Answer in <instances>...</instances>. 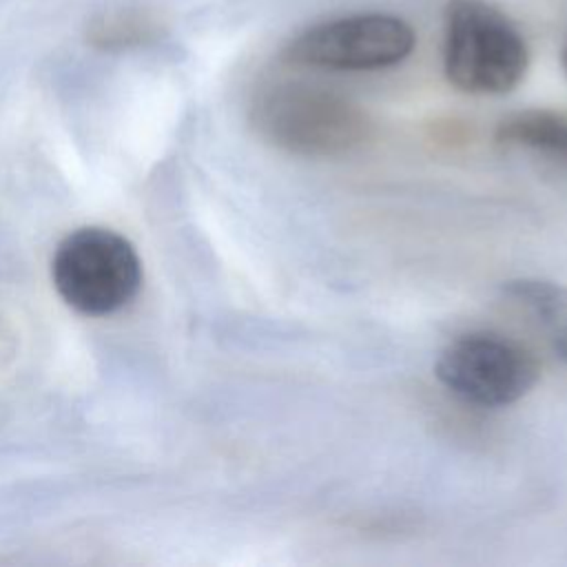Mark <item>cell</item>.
I'll list each match as a JSON object with an SVG mask.
<instances>
[{
	"instance_id": "6da1fadb",
	"label": "cell",
	"mask_w": 567,
	"mask_h": 567,
	"mask_svg": "<svg viewBox=\"0 0 567 567\" xmlns=\"http://www.w3.org/2000/svg\"><path fill=\"white\" fill-rule=\"evenodd\" d=\"M250 122L268 144L301 157L350 155L374 131L370 115L352 97L301 80L259 86Z\"/></svg>"
},
{
	"instance_id": "7a4b0ae2",
	"label": "cell",
	"mask_w": 567,
	"mask_h": 567,
	"mask_svg": "<svg viewBox=\"0 0 567 567\" xmlns=\"http://www.w3.org/2000/svg\"><path fill=\"white\" fill-rule=\"evenodd\" d=\"M443 18V69L452 86L470 95H503L523 82L529 51L507 13L485 0H450Z\"/></svg>"
},
{
	"instance_id": "3957f363",
	"label": "cell",
	"mask_w": 567,
	"mask_h": 567,
	"mask_svg": "<svg viewBox=\"0 0 567 567\" xmlns=\"http://www.w3.org/2000/svg\"><path fill=\"white\" fill-rule=\"evenodd\" d=\"M51 279L66 306L89 317H106L140 292L142 259L120 233L86 226L58 244Z\"/></svg>"
},
{
	"instance_id": "277c9868",
	"label": "cell",
	"mask_w": 567,
	"mask_h": 567,
	"mask_svg": "<svg viewBox=\"0 0 567 567\" xmlns=\"http://www.w3.org/2000/svg\"><path fill=\"white\" fill-rule=\"evenodd\" d=\"M439 383L474 408H505L523 399L538 381L536 354L520 341L476 330L452 339L434 363Z\"/></svg>"
},
{
	"instance_id": "5b68a950",
	"label": "cell",
	"mask_w": 567,
	"mask_h": 567,
	"mask_svg": "<svg viewBox=\"0 0 567 567\" xmlns=\"http://www.w3.org/2000/svg\"><path fill=\"white\" fill-rule=\"evenodd\" d=\"M412 27L390 13H354L328 20L292 38L281 58L326 71H377L401 64L414 49Z\"/></svg>"
},
{
	"instance_id": "8992f818",
	"label": "cell",
	"mask_w": 567,
	"mask_h": 567,
	"mask_svg": "<svg viewBox=\"0 0 567 567\" xmlns=\"http://www.w3.org/2000/svg\"><path fill=\"white\" fill-rule=\"evenodd\" d=\"M503 297L543 334L554 357L567 368V288L547 279H512Z\"/></svg>"
},
{
	"instance_id": "52a82bcc",
	"label": "cell",
	"mask_w": 567,
	"mask_h": 567,
	"mask_svg": "<svg viewBox=\"0 0 567 567\" xmlns=\"http://www.w3.org/2000/svg\"><path fill=\"white\" fill-rule=\"evenodd\" d=\"M501 146L523 148L567 166V115L549 109H525L503 117L494 133Z\"/></svg>"
},
{
	"instance_id": "ba28073f",
	"label": "cell",
	"mask_w": 567,
	"mask_h": 567,
	"mask_svg": "<svg viewBox=\"0 0 567 567\" xmlns=\"http://www.w3.org/2000/svg\"><path fill=\"white\" fill-rule=\"evenodd\" d=\"M164 24L144 9H120L102 13L86 24V42L102 51H128L157 42Z\"/></svg>"
},
{
	"instance_id": "9c48e42d",
	"label": "cell",
	"mask_w": 567,
	"mask_h": 567,
	"mask_svg": "<svg viewBox=\"0 0 567 567\" xmlns=\"http://www.w3.org/2000/svg\"><path fill=\"white\" fill-rule=\"evenodd\" d=\"M563 69H565V73H567V42H565V47H563Z\"/></svg>"
}]
</instances>
